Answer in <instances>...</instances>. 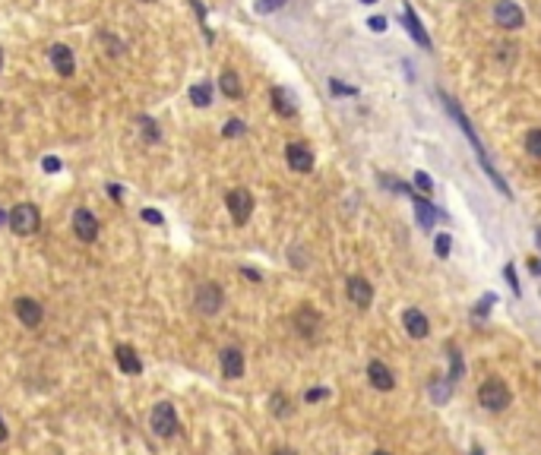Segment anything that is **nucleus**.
<instances>
[{"mask_svg":"<svg viewBox=\"0 0 541 455\" xmlns=\"http://www.w3.org/2000/svg\"><path fill=\"white\" fill-rule=\"evenodd\" d=\"M0 70H4V48H0Z\"/></svg>","mask_w":541,"mask_h":455,"instance_id":"obj_44","label":"nucleus"},{"mask_svg":"<svg viewBox=\"0 0 541 455\" xmlns=\"http://www.w3.org/2000/svg\"><path fill=\"white\" fill-rule=\"evenodd\" d=\"M330 89H333V92H345V95H355V89H352V86H342V83H335V79L330 83Z\"/></svg>","mask_w":541,"mask_h":455,"instance_id":"obj_37","label":"nucleus"},{"mask_svg":"<svg viewBox=\"0 0 541 455\" xmlns=\"http://www.w3.org/2000/svg\"><path fill=\"white\" fill-rule=\"evenodd\" d=\"M118 367L123 373H130V377H136V373H143V361H140V354H136V348L133 344H121L118 351Z\"/></svg>","mask_w":541,"mask_h":455,"instance_id":"obj_17","label":"nucleus"},{"mask_svg":"<svg viewBox=\"0 0 541 455\" xmlns=\"http://www.w3.org/2000/svg\"><path fill=\"white\" fill-rule=\"evenodd\" d=\"M447 108H450V114L459 121V130H462V133L472 139V145H475V152H478V161H481V168H485V171H487V178H491V180L497 183V187H500V193H507V196H510V187H507V183H503L500 174L494 171V165H491V161H487V155H485V145H481V143H478V136H475L472 121H469V117H465L462 111H459V105H456V101H452V98H447Z\"/></svg>","mask_w":541,"mask_h":455,"instance_id":"obj_1","label":"nucleus"},{"mask_svg":"<svg viewBox=\"0 0 541 455\" xmlns=\"http://www.w3.org/2000/svg\"><path fill=\"white\" fill-rule=\"evenodd\" d=\"M48 57H51V63H54L57 76H64V79L73 76V70H76V61H73V51H70L67 45H51V48H48Z\"/></svg>","mask_w":541,"mask_h":455,"instance_id":"obj_12","label":"nucleus"},{"mask_svg":"<svg viewBox=\"0 0 541 455\" xmlns=\"http://www.w3.org/2000/svg\"><path fill=\"white\" fill-rule=\"evenodd\" d=\"M361 4H377V0H361Z\"/></svg>","mask_w":541,"mask_h":455,"instance_id":"obj_46","label":"nucleus"},{"mask_svg":"<svg viewBox=\"0 0 541 455\" xmlns=\"http://www.w3.org/2000/svg\"><path fill=\"white\" fill-rule=\"evenodd\" d=\"M225 205H228L235 225H247V222H251V215H253V196H251V190L235 187L228 196H225Z\"/></svg>","mask_w":541,"mask_h":455,"instance_id":"obj_5","label":"nucleus"},{"mask_svg":"<svg viewBox=\"0 0 541 455\" xmlns=\"http://www.w3.org/2000/svg\"><path fill=\"white\" fill-rule=\"evenodd\" d=\"M41 168H45V171H51V174H54V171H61V158H54V155H48L45 161H41Z\"/></svg>","mask_w":541,"mask_h":455,"instance_id":"obj_33","label":"nucleus"},{"mask_svg":"<svg viewBox=\"0 0 541 455\" xmlns=\"http://www.w3.org/2000/svg\"><path fill=\"white\" fill-rule=\"evenodd\" d=\"M320 399H326V389H310L307 392V402H320Z\"/></svg>","mask_w":541,"mask_h":455,"instance_id":"obj_35","label":"nucleus"},{"mask_svg":"<svg viewBox=\"0 0 541 455\" xmlns=\"http://www.w3.org/2000/svg\"><path fill=\"white\" fill-rule=\"evenodd\" d=\"M218 86H222V92L228 95V98H241V76L235 70H222V76H218Z\"/></svg>","mask_w":541,"mask_h":455,"instance_id":"obj_21","label":"nucleus"},{"mask_svg":"<svg viewBox=\"0 0 541 455\" xmlns=\"http://www.w3.org/2000/svg\"><path fill=\"white\" fill-rule=\"evenodd\" d=\"M345 295H348V300H352L355 307L368 310L370 300H374V285H370L368 278H361V275H352V278L345 282Z\"/></svg>","mask_w":541,"mask_h":455,"instance_id":"obj_9","label":"nucleus"},{"mask_svg":"<svg viewBox=\"0 0 541 455\" xmlns=\"http://www.w3.org/2000/svg\"><path fill=\"white\" fill-rule=\"evenodd\" d=\"M143 218H146V222H152V225H162L165 222L162 212H156V209H143Z\"/></svg>","mask_w":541,"mask_h":455,"instance_id":"obj_31","label":"nucleus"},{"mask_svg":"<svg viewBox=\"0 0 541 455\" xmlns=\"http://www.w3.org/2000/svg\"><path fill=\"white\" fill-rule=\"evenodd\" d=\"M402 322H405V332L412 335V339H428L430 322H428V317H424L421 310H415V307H408V310L402 313Z\"/></svg>","mask_w":541,"mask_h":455,"instance_id":"obj_14","label":"nucleus"},{"mask_svg":"<svg viewBox=\"0 0 541 455\" xmlns=\"http://www.w3.org/2000/svg\"><path fill=\"white\" fill-rule=\"evenodd\" d=\"M374 455H390V452H386V449H377V452H374Z\"/></svg>","mask_w":541,"mask_h":455,"instance_id":"obj_45","label":"nucleus"},{"mask_svg":"<svg viewBox=\"0 0 541 455\" xmlns=\"http://www.w3.org/2000/svg\"><path fill=\"white\" fill-rule=\"evenodd\" d=\"M510 399H513L510 386L503 383L500 377H491L478 386V402H481V408H487V411H503L510 405Z\"/></svg>","mask_w":541,"mask_h":455,"instance_id":"obj_3","label":"nucleus"},{"mask_svg":"<svg viewBox=\"0 0 541 455\" xmlns=\"http://www.w3.org/2000/svg\"><path fill=\"white\" fill-rule=\"evenodd\" d=\"M532 272H541V260H532Z\"/></svg>","mask_w":541,"mask_h":455,"instance_id":"obj_41","label":"nucleus"},{"mask_svg":"<svg viewBox=\"0 0 541 455\" xmlns=\"http://www.w3.org/2000/svg\"><path fill=\"white\" fill-rule=\"evenodd\" d=\"M402 19H405V29H408V35H412V39L418 41L421 48H430V35H428V32H424V29H421V19H418V16H415V13H412V6H405V10H402Z\"/></svg>","mask_w":541,"mask_h":455,"instance_id":"obj_19","label":"nucleus"},{"mask_svg":"<svg viewBox=\"0 0 541 455\" xmlns=\"http://www.w3.org/2000/svg\"><path fill=\"white\" fill-rule=\"evenodd\" d=\"M193 304H196V310H200L203 317H216V313L222 310V304H225V291L218 288L216 282H203L200 288H196Z\"/></svg>","mask_w":541,"mask_h":455,"instance_id":"obj_4","label":"nucleus"},{"mask_svg":"<svg viewBox=\"0 0 541 455\" xmlns=\"http://www.w3.org/2000/svg\"><path fill=\"white\" fill-rule=\"evenodd\" d=\"M108 193H111L114 200H121V196H123V190H121V187H108Z\"/></svg>","mask_w":541,"mask_h":455,"instance_id":"obj_40","label":"nucleus"},{"mask_svg":"<svg viewBox=\"0 0 541 455\" xmlns=\"http://www.w3.org/2000/svg\"><path fill=\"white\" fill-rule=\"evenodd\" d=\"M285 161H288V168L291 171H298V174L313 171V152L307 149L304 143H288L285 145Z\"/></svg>","mask_w":541,"mask_h":455,"instance_id":"obj_10","label":"nucleus"},{"mask_svg":"<svg viewBox=\"0 0 541 455\" xmlns=\"http://www.w3.org/2000/svg\"><path fill=\"white\" fill-rule=\"evenodd\" d=\"M503 272H507V282H510V288H513L516 295H519V282H516V272H513V266H507V269H503Z\"/></svg>","mask_w":541,"mask_h":455,"instance_id":"obj_34","label":"nucleus"},{"mask_svg":"<svg viewBox=\"0 0 541 455\" xmlns=\"http://www.w3.org/2000/svg\"><path fill=\"white\" fill-rule=\"evenodd\" d=\"M149 424H152V430H156L162 439H168V436H174V433H178V414H174V408L168 405V402H158V405L152 408Z\"/></svg>","mask_w":541,"mask_h":455,"instance_id":"obj_6","label":"nucleus"},{"mask_svg":"<svg viewBox=\"0 0 541 455\" xmlns=\"http://www.w3.org/2000/svg\"><path fill=\"white\" fill-rule=\"evenodd\" d=\"M4 222H10V215H6V212L0 209V225H4Z\"/></svg>","mask_w":541,"mask_h":455,"instance_id":"obj_43","label":"nucleus"},{"mask_svg":"<svg viewBox=\"0 0 541 455\" xmlns=\"http://www.w3.org/2000/svg\"><path fill=\"white\" fill-rule=\"evenodd\" d=\"M295 326L304 339H313V335L320 332V326H323V317H320L313 307H301V310L295 313Z\"/></svg>","mask_w":541,"mask_h":455,"instance_id":"obj_13","label":"nucleus"},{"mask_svg":"<svg viewBox=\"0 0 541 455\" xmlns=\"http://www.w3.org/2000/svg\"><path fill=\"white\" fill-rule=\"evenodd\" d=\"M273 414H275V417H288V414H291V402L285 399L282 392L273 395Z\"/></svg>","mask_w":541,"mask_h":455,"instance_id":"obj_24","label":"nucleus"},{"mask_svg":"<svg viewBox=\"0 0 541 455\" xmlns=\"http://www.w3.org/2000/svg\"><path fill=\"white\" fill-rule=\"evenodd\" d=\"M222 373H225V379L244 377V354H241V348H225L222 351Z\"/></svg>","mask_w":541,"mask_h":455,"instance_id":"obj_16","label":"nucleus"},{"mask_svg":"<svg viewBox=\"0 0 541 455\" xmlns=\"http://www.w3.org/2000/svg\"><path fill=\"white\" fill-rule=\"evenodd\" d=\"M241 272L251 278V282H260V272H257V269H241Z\"/></svg>","mask_w":541,"mask_h":455,"instance_id":"obj_39","label":"nucleus"},{"mask_svg":"<svg viewBox=\"0 0 541 455\" xmlns=\"http://www.w3.org/2000/svg\"><path fill=\"white\" fill-rule=\"evenodd\" d=\"M13 310H16V317H19V322H23L26 329H39L41 319H45V307H41L39 300H32V297H19Z\"/></svg>","mask_w":541,"mask_h":455,"instance_id":"obj_11","label":"nucleus"},{"mask_svg":"<svg viewBox=\"0 0 541 455\" xmlns=\"http://www.w3.org/2000/svg\"><path fill=\"white\" fill-rule=\"evenodd\" d=\"M494 19L500 29H507V32H516V29L525 26V13L519 10L513 0H497L494 4Z\"/></svg>","mask_w":541,"mask_h":455,"instance_id":"obj_7","label":"nucleus"},{"mask_svg":"<svg viewBox=\"0 0 541 455\" xmlns=\"http://www.w3.org/2000/svg\"><path fill=\"white\" fill-rule=\"evenodd\" d=\"M450 247H452V240L447 237V234H440V237L434 240V250H437V256H440V260H443V256H450Z\"/></svg>","mask_w":541,"mask_h":455,"instance_id":"obj_28","label":"nucleus"},{"mask_svg":"<svg viewBox=\"0 0 541 455\" xmlns=\"http://www.w3.org/2000/svg\"><path fill=\"white\" fill-rule=\"evenodd\" d=\"M10 231L13 234H19V237H29V234H35L41 228V212H39V205H32V203H19V205H13L10 209Z\"/></svg>","mask_w":541,"mask_h":455,"instance_id":"obj_2","label":"nucleus"},{"mask_svg":"<svg viewBox=\"0 0 541 455\" xmlns=\"http://www.w3.org/2000/svg\"><path fill=\"white\" fill-rule=\"evenodd\" d=\"M98 218L92 215L89 209H76L73 212V234H76L83 244H92V240H98Z\"/></svg>","mask_w":541,"mask_h":455,"instance_id":"obj_8","label":"nucleus"},{"mask_svg":"<svg viewBox=\"0 0 541 455\" xmlns=\"http://www.w3.org/2000/svg\"><path fill=\"white\" fill-rule=\"evenodd\" d=\"M415 183H418V187L424 190V193H430V190H434V180H430L424 171H415Z\"/></svg>","mask_w":541,"mask_h":455,"instance_id":"obj_29","label":"nucleus"},{"mask_svg":"<svg viewBox=\"0 0 541 455\" xmlns=\"http://www.w3.org/2000/svg\"><path fill=\"white\" fill-rule=\"evenodd\" d=\"M368 26L374 29V32H383V29H386V19H383V16H374V19H370Z\"/></svg>","mask_w":541,"mask_h":455,"instance_id":"obj_36","label":"nucleus"},{"mask_svg":"<svg viewBox=\"0 0 541 455\" xmlns=\"http://www.w3.org/2000/svg\"><path fill=\"white\" fill-rule=\"evenodd\" d=\"M275 455H298V452H295V449H279Z\"/></svg>","mask_w":541,"mask_h":455,"instance_id":"obj_42","label":"nucleus"},{"mask_svg":"<svg viewBox=\"0 0 541 455\" xmlns=\"http://www.w3.org/2000/svg\"><path fill=\"white\" fill-rule=\"evenodd\" d=\"M368 379H370V386H374V389H380V392H390V389L396 386V379H393V370H390V367H386L383 361H370Z\"/></svg>","mask_w":541,"mask_h":455,"instance_id":"obj_15","label":"nucleus"},{"mask_svg":"<svg viewBox=\"0 0 541 455\" xmlns=\"http://www.w3.org/2000/svg\"><path fill=\"white\" fill-rule=\"evenodd\" d=\"M450 364H452V373H450V383H456L462 377V357L456 354V348H450Z\"/></svg>","mask_w":541,"mask_h":455,"instance_id":"obj_26","label":"nucleus"},{"mask_svg":"<svg viewBox=\"0 0 541 455\" xmlns=\"http://www.w3.org/2000/svg\"><path fill=\"white\" fill-rule=\"evenodd\" d=\"M190 101H193L196 108H209L212 105V86L209 83H196L193 89H190Z\"/></svg>","mask_w":541,"mask_h":455,"instance_id":"obj_22","label":"nucleus"},{"mask_svg":"<svg viewBox=\"0 0 541 455\" xmlns=\"http://www.w3.org/2000/svg\"><path fill=\"white\" fill-rule=\"evenodd\" d=\"M525 149H529L532 158H541V130H532V133L525 136Z\"/></svg>","mask_w":541,"mask_h":455,"instance_id":"obj_25","label":"nucleus"},{"mask_svg":"<svg viewBox=\"0 0 541 455\" xmlns=\"http://www.w3.org/2000/svg\"><path fill=\"white\" fill-rule=\"evenodd\" d=\"M412 205H415V215H418V225L424 228V231H430L434 222H437V209L424 200V196H415V193H412Z\"/></svg>","mask_w":541,"mask_h":455,"instance_id":"obj_18","label":"nucleus"},{"mask_svg":"<svg viewBox=\"0 0 541 455\" xmlns=\"http://www.w3.org/2000/svg\"><path fill=\"white\" fill-rule=\"evenodd\" d=\"M146 4H156V0H146Z\"/></svg>","mask_w":541,"mask_h":455,"instance_id":"obj_47","label":"nucleus"},{"mask_svg":"<svg viewBox=\"0 0 541 455\" xmlns=\"http://www.w3.org/2000/svg\"><path fill=\"white\" fill-rule=\"evenodd\" d=\"M494 300H497L494 295H485V297H481V300H478V307H475V313H478V317H481V313H487V307H491V304H494Z\"/></svg>","mask_w":541,"mask_h":455,"instance_id":"obj_32","label":"nucleus"},{"mask_svg":"<svg viewBox=\"0 0 541 455\" xmlns=\"http://www.w3.org/2000/svg\"><path fill=\"white\" fill-rule=\"evenodd\" d=\"M140 133H143V139L146 143H158V127H156V121L152 117H140Z\"/></svg>","mask_w":541,"mask_h":455,"instance_id":"obj_23","label":"nucleus"},{"mask_svg":"<svg viewBox=\"0 0 541 455\" xmlns=\"http://www.w3.org/2000/svg\"><path fill=\"white\" fill-rule=\"evenodd\" d=\"M222 136H244V121H228L225 123V130H222Z\"/></svg>","mask_w":541,"mask_h":455,"instance_id":"obj_27","label":"nucleus"},{"mask_svg":"<svg viewBox=\"0 0 541 455\" xmlns=\"http://www.w3.org/2000/svg\"><path fill=\"white\" fill-rule=\"evenodd\" d=\"M282 4H285V0H260V4H257V13H273V10H279Z\"/></svg>","mask_w":541,"mask_h":455,"instance_id":"obj_30","label":"nucleus"},{"mask_svg":"<svg viewBox=\"0 0 541 455\" xmlns=\"http://www.w3.org/2000/svg\"><path fill=\"white\" fill-rule=\"evenodd\" d=\"M6 436H10V430H6V421L0 417V443H6Z\"/></svg>","mask_w":541,"mask_h":455,"instance_id":"obj_38","label":"nucleus"},{"mask_svg":"<svg viewBox=\"0 0 541 455\" xmlns=\"http://www.w3.org/2000/svg\"><path fill=\"white\" fill-rule=\"evenodd\" d=\"M273 108H275V114H282V117H295L298 114L295 98H291V92L282 89V86H275L273 89Z\"/></svg>","mask_w":541,"mask_h":455,"instance_id":"obj_20","label":"nucleus"}]
</instances>
